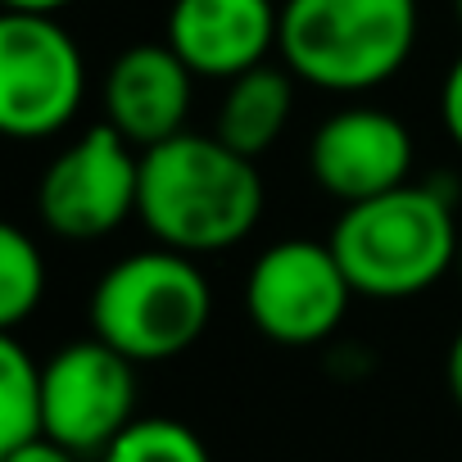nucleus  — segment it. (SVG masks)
<instances>
[{"mask_svg": "<svg viewBox=\"0 0 462 462\" xmlns=\"http://www.w3.org/2000/svg\"><path fill=\"white\" fill-rule=\"evenodd\" d=\"M100 462H208L204 439L172 417H136L105 453Z\"/></svg>", "mask_w": 462, "mask_h": 462, "instance_id": "2eb2a0df", "label": "nucleus"}, {"mask_svg": "<svg viewBox=\"0 0 462 462\" xmlns=\"http://www.w3.org/2000/svg\"><path fill=\"white\" fill-rule=\"evenodd\" d=\"M439 118H444V132L453 136V145L462 150V55L453 60V69L439 87Z\"/></svg>", "mask_w": 462, "mask_h": 462, "instance_id": "dca6fc26", "label": "nucleus"}, {"mask_svg": "<svg viewBox=\"0 0 462 462\" xmlns=\"http://www.w3.org/2000/svg\"><path fill=\"white\" fill-rule=\"evenodd\" d=\"M412 132L390 109L354 105L318 123L309 141V177L340 204L385 195L412 177Z\"/></svg>", "mask_w": 462, "mask_h": 462, "instance_id": "1a4fd4ad", "label": "nucleus"}, {"mask_svg": "<svg viewBox=\"0 0 462 462\" xmlns=\"http://www.w3.org/2000/svg\"><path fill=\"white\" fill-rule=\"evenodd\" d=\"M259 159H245L217 136L181 132L141 150V222L177 254H222L241 245L263 217Z\"/></svg>", "mask_w": 462, "mask_h": 462, "instance_id": "f257e3e1", "label": "nucleus"}, {"mask_svg": "<svg viewBox=\"0 0 462 462\" xmlns=\"http://www.w3.org/2000/svg\"><path fill=\"white\" fill-rule=\"evenodd\" d=\"M291 114H295V73L286 64H259L226 82L213 136L241 150L245 159H263L286 136Z\"/></svg>", "mask_w": 462, "mask_h": 462, "instance_id": "f8f14e48", "label": "nucleus"}, {"mask_svg": "<svg viewBox=\"0 0 462 462\" xmlns=\"http://www.w3.org/2000/svg\"><path fill=\"white\" fill-rule=\"evenodd\" d=\"M78 0H5V14H42V19H60Z\"/></svg>", "mask_w": 462, "mask_h": 462, "instance_id": "a211bd4d", "label": "nucleus"}, {"mask_svg": "<svg viewBox=\"0 0 462 462\" xmlns=\"http://www.w3.org/2000/svg\"><path fill=\"white\" fill-rule=\"evenodd\" d=\"M87 313L91 336L114 345L123 358L168 363L204 336L213 318V291L190 254L154 245L105 268Z\"/></svg>", "mask_w": 462, "mask_h": 462, "instance_id": "20e7f679", "label": "nucleus"}, {"mask_svg": "<svg viewBox=\"0 0 462 462\" xmlns=\"http://www.w3.org/2000/svg\"><path fill=\"white\" fill-rule=\"evenodd\" d=\"M46 435V385H42V363L5 331L0 340V453L19 444H32Z\"/></svg>", "mask_w": 462, "mask_h": 462, "instance_id": "ddd939ff", "label": "nucleus"}, {"mask_svg": "<svg viewBox=\"0 0 462 462\" xmlns=\"http://www.w3.org/2000/svg\"><path fill=\"white\" fill-rule=\"evenodd\" d=\"M457 277H462V245H457Z\"/></svg>", "mask_w": 462, "mask_h": 462, "instance_id": "412c9836", "label": "nucleus"}, {"mask_svg": "<svg viewBox=\"0 0 462 462\" xmlns=\"http://www.w3.org/2000/svg\"><path fill=\"white\" fill-rule=\"evenodd\" d=\"M462 231L453 195L430 181H403L385 195L345 204L331 226V250L363 300H412L457 268Z\"/></svg>", "mask_w": 462, "mask_h": 462, "instance_id": "f03ea898", "label": "nucleus"}, {"mask_svg": "<svg viewBox=\"0 0 462 462\" xmlns=\"http://www.w3.org/2000/svg\"><path fill=\"white\" fill-rule=\"evenodd\" d=\"M354 282L331 241L291 236L268 245L245 277V313L259 336L286 349H309L336 336L349 313Z\"/></svg>", "mask_w": 462, "mask_h": 462, "instance_id": "423d86ee", "label": "nucleus"}, {"mask_svg": "<svg viewBox=\"0 0 462 462\" xmlns=\"http://www.w3.org/2000/svg\"><path fill=\"white\" fill-rule=\"evenodd\" d=\"M444 376H448V394H453V403L462 408V327H457V336H453V345H448Z\"/></svg>", "mask_w": 462, "mask_h": 462, "instance_id": "6ab92c4d", "label": "nucleus"}, {"mask_svg": "<svg viewBox=\"0 0 462 462\" xmlns=\"http://www.w3.org/2000/svg\"><path fill=\"white\" fill-rule=\"evenodd\" d=\"M37 213L64 241H100L141 213V150L109 123L64 145L37 181Z\"/></svg>", "mask_w": 462, "mask_h": 462, "instance_id": "0eeeda50", "label": "nucleus"}, {"mask_svg": "<svg viewBox=\"0 0 462 462\" xmlns=\"http://www.w3.org/2000/svg\"><path fill=\"white\" fill-rule=\"evenodd\" d=\"M195 73L168 42L127 46L105 73V123L136 150H154L186 132Z\"/></svg>", "mask_w": 462, "mask_h": 462, "instance_id": "9b49d317", "label": "nucleus"}, {"mask_svg": "<svg viewBox=\"0 0 462 462\" xmlns=\"http://www.w3.org/2000/svg\"><path fill=\"white\" fill-rule=\"evenodd\" d=\"M453 14H457V23H462V0H453Z\"/></svg>", "mask_w": 462, "mask_h": 462, "instance_id": "aec40b11", "label": "nucleus"}, {"mask_svg": "<svg viewBox=\"0 0 462 462\" xmlns=\"http://www.w3.org/2000/svg\"><path fill=\"white\" fill-rule=\"evenodd\" d=\"M87 100V60L60 19H0V132L46 141L64 132Z\"/></svg>", "mask_w": 462, "mask_h": 462, "instance_id": "39448f33", "label": "nucleus"}, {"mask_svg": "<svg viewBox=\"0 0 462 462\" xmlns=\"http://www.w3.org/2000/svg\"><path fill=\"white\" fill-rule=\"evenodd\" d=\"M46 300V259L23 226H0V327H23Z\"/></svg>", "mask_w": 462, "mask_h": 462, "instance_id": "4468645a", "label": "nucleus"}, {"mask_svg": "<svg viewBox=\"0 0 462 462\" xmlns=\"http://www.w3.org/2000/svg\"><path fill=\"white\" fill-rule=\"evenodd\" d=\"M163 42L186 60L195 78L231 82L259 64L282 42L277 0H172Z\"/></svg>", "mask_w": 462, "mask_h": 462, "instance_id": "9d476101", "label": "nucleus"}, {"mask_svg": "<svg viewBox=\"0 0 462 462\" xmlns=\"http://www.w3.org/2000/svg\"><path fill=\"white\" fill-rule=\"evenodd\" d=\"M0 462H78V453L42 435V439H32V444H19V448H10V453H0Z\"/></svg>", "mask_w": 462, "mask_h": 462, "instance_id": "f3484780", "label": "nucleus"}, {"mask_svg": "<svg viewBox=\"0 0 462 462\" xmlns=\"http://www.w3.org/2000/svg\"><path fill=\"white\" fill-rule=\"evenodd\" d=\"M46 439L78 457L105 453L136 421V363L100 336L73 340L42 363Z\"/></svg>", "mask_w": 462, "mask_h": 462, "instance_id": "6e6552de", "label": "nucleus"}, {"mask_svg": "<svg viewBox=\"0 0 462 462\" xmlns=\"http://www.w3.org/2000/svg\"><path fill=\"white\" fill-rule=\"evenodd\" d=\"M417 46V0H286V69L336 96L385 87Z\"/></svg>", "mask_w": 462, "mask_h": 462, "instance_id": "7ed1b4c3", "label": "nucleus"}]
</instances>
